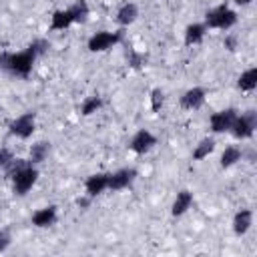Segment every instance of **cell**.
I'll list each match as a JSON object with an SVG mask.
<instances>
[{"label":"cell","instance_id":"cell-1","mask_svg":"<svg viewBox=\"0 0 257 257\" xmlns=\"http://www.w3.org/2000/svg\"><path fill=\"white\" fill-rule=\"evenodd\" d=\"M46 48H48L46 40H34L26 50H20V52H0V68L10 72V74H14V76L28 78L36 58Z\"/></svg>","mask_w":257,"mask_h":257},{"label":"cell","instance_id":"cell-2","mask_svg":"<svg viewBox=\"0 0 257 257\" xmlns=\"http://www.w3.org/2000/svg\"><path fill=\"white\" fill-rule=\"evenodd\" d=\"M10 179H12V189L18 197L26 195L38 181V169L24 159H14L8 167H6Z\"/></svg>","mask_w":257,"mask_h":257},{"label":"cell","instance_id":"cell-3","mask_svg":"<svg viewBox=\"0 0 257 257\" xmlns=\"http://www.w3.org/2000/svg\"><path fill=\"white\" fill-rule=\"evenodd\" d=\"M237 12L225 4L215 6L211 10L205 12V26L207 28H215V30H231L237 24Z\"/></svg>","mask_w":257,"mask_h":257},{"label":"cell","instance_id":"cell-4","mask_svg":"<svg viewBox=\"0 0 257 257\" xmlns=\"http://www.w3.org/2000/svg\"><path fill=\"white\" fill-rule=\"evenodd\" d=\"M122 40H124V32H122V30H114V32H110V30H100V32H94V34L88 38L86 46H88L90 52H104V50H108V48L120 44Z\"/></svg>","mask_w":257,"mask_h":257},{"label":"cell","instance_id":"cell-5","mask_svg":"<svg viewBox=\"0 0 257 257\" xmlns=\"http://www.w3.org/2000/svg\"><path fill=\"white\" fill-rule=\"evenodd\" d=\"M255 126H257V114H255L253 110H247V112H241V114L235 116V120H233V124H231V128H229V133H231L235 139H239V141H247V139L253 137Z\"/></svg>","mask_w":257,"mask_h":257},{"label":"cell","instance_id":"cell-6","mask_svg":"<svg viewBox=\"0 0 257 257\" xmlns=\"http://www.w3.org/2000/svg\"><path fill=\"white\" fill-rule=\"evenodd\" d=\"M8 128H10V135L16 137V139H22V141L30 139L34 135V131H36V112H32V110L22 112L20 116H16L10 122Z\"/></svg>","mask_w":257,"mask_h":257},{"label":"cell","instance_id":"cell-7","mask_svg":"<svg viewBox=\"0 0 257 257\" xmlns=\"http://www.w3.org/2000/svg\"><path fill=\"white\" fill-rule=\"evenodd\" d=\"M237 114H239V112H237V108H233V106L213 112V114L209 116V126H211V131H213L215 135L227 133V131L231 128V124H233V120H235Z\"/></svg>","mask_w":257,"mask_h":257},{"label":"cell","instance_id":"cell-8","mask_svg":"<svg viewBox=\"0 0 257 257\" xmlns=\"http://www.w3.org/2000/svg\"><path fill=\"white\" fill-rule=\"evenodd\" d=\"M155 145H157V137H155L151 131L141 128V131H137V133L133 135V139H131V143H128V149H131L135 155H145V153H149Z\"/></svg>","mask_w":257,"mask_h":257},{"label":"cell","instance_id":"cell-9","mask_svg":"<svg viewBox=\"0 0 257 257\" xmlns=\"http://www.w3.org/2000/svg\"><path fill=\"white\" fill-rule=\"evenodd\" d=\"M135 179H137V169H133V167H126V169H118L114 173H108V191L128 189Z\"/></svg>","mask_w":257,"mask_h":257},{"label":"cell","instance_id":"cell-10","mask_svg":"<svg viewBox=\"0 0 257 257\" xmlns=\"http://www.w3.org/2000/svg\"><path fill=\"white\" fill-rule=\"evenodd\" d=\"M205 100H207L205 88L193 86V88H189V90L183 92V96H181V106L187 108V110H199V108L205 104Z\"/></svg>","mask_w":257,"mask_h":257},{"label":"cell","instance_id":"cell-11","mask_svg":"<svg viewBox=\"0 0 257 257\" xmlns=\"http://www.w3.org/2000/svg\"><path fill=\"white\" fill-rule=\"evenodd\" d=\"M56 217H58V209L56 205H48V207H42V209H36L30 217L32 225L38 227V229H46L50 225L56 223Z\"/></svg>","mask_w":257,"mask_h":257},{"label":"cell","instance_id":"cell-12","mask_svg":"<svg viewBox=\"0 0 257 257\" xmlns=\"http://www.w3.org/2000/svg\"><path fill=\"white\" fill-rule=\"evenodd\" d=\"M106 189H108V173H94V175H88L84 181V191L92 199Z\"/></svg>","mask_w":257,"mask_h":257},{"label":"cell","instance_id":"cell-13","mask_svg":"<svg viewBox=\"0 0 257 257\" xmlns=\"http://www.w3.org/2000/svg\"><path fill=\"white\" fill-rule=\"evenodd\" d=\"M233 233L235 235H245V233H249V229H251V225H253V211L251 209H241V211H237L235 215H233Z\"/></svg>","mask_w":257,"mask_h":257},{"label":"cell","instance_id":"cell-14","mask_svg":"<svg viewBox=\"0 0 257 257\" xmlns=\"http://www.w3.org/2000/svg\"><path fill=\"white\" fill-rule=\"evenodd\" d=\"M207 26L203 22H193L185 28V34H183V42L185 46H195V44H201L205 34H207Z\"/></svg>","mask_w":257,"mask_h":257},{"label":"cell","instance_id":"cell-15","mask_svg":"<svg viewBox=\"0 0 257 257\" xmlns=\"http://www.w3.org/2000/svg\"><path fill=\"white\" fill-rule=\"evenodd\" d=\"M191 205H193V193L187 191V189H183V191L177 193V197H175V201H173L171 215H173V217H181V215H185V213L191 209Z\"/></svg>","mask_w":257,"mask_h":257},{"label":"cell","instance_id":"cell-16","mask_svg":"<svg viewBox=\"0 0 257 257\" xmlns=\"http://www.w3.org/2000/svg\"><path fill=\"white\" fill-rule=\"evenodd\" d=\"M137 16H139V6L133 4V2H126V4H122V6L116 10L114 20H116L118 26L124 28V26H131V24L137 20Z\"/></svg>","mask_w":257,"mask_h":257},{"label":"cell","instance_id":"cell-17","mask_svg":"<svg viewBox=\"0 0 257 257\" xmlns=\"http://www.w3.org/2000/svg\"><path fill=\"white\" fill-rule=\"evenodd\" d=\"M74 24V18H72V12L70 8H64V10H54L52 16H50V30H66Z\"/></svg>","mask_w":257,"mask_h":257},{"label":"cell","instance_id":"cell-18","mask_svg":"<svg viewBox=\"0 0 257 257\" xmlns=\"http://www.w3.org/2000/svg\"><path fill=\"white\" fill-rule=\"evenodd\" d=\"M255 86H257V66H251L245 72H241V76L237 80V88L243 92H251V90H255Z\"/></svg>","mask_w":257,"mask_h":257},{"label":"cell","instance_id":"cell-19","mask_svg":"<svg viewBox=\"0 0 257 257\" xmlns=\"http://www.w3.org/2000/svg\"><path fill=\"white\" fill-rule=\"evenodd\" d=\"M48 155H50V143H48V141H38V143H34V145L30 147V157H28V161H30L32 165H38V163L46 161Z\"/></svg>","mask_w":257,"mask_h":257},{"label":"cell","instance_id":"cell-20","mask_svg":"<svg viewBox=\"0 0 257 257\" xmlns=\"http://www.w3.org/2000/svg\"><path fill=\"white\" fill-rule=\"evenodd\" d=\"M241 157H243V151H241L239 147H235V145H231V147H225V151L221 153L219 165H221L223 169H229V167L237 165V163L241 161Z\"/></svg>","mask_w":257,"mask_h":257},{"label":"cell","instance_id":"cell-21","mask_svg":"<svg viewBox=\"0 0 257 257\" xmlns=\"http://www.w3.org/2000/svg\"><path fill=\"white\" fill-rule=\"evenodd\" d=\"M215 151V139L213 137H207V139H201L199 141V145L193 149V161H203V159H207L211 153Z\"/></svg>","mask_w":257,"mask_h":257},{"label":"cell","instance_id":"cell-22","mask_svg":"<svg viewBox=\"0 0 257 257\" xmlns=\"http://www.w3.org/2000/svg\"><path fill=\"white\" fill-rule=\"evenodd\" d=\"M70 12H72V18H74V24H84L90 16V8L86 4V0H76L72 6H68Z\"/></svg>","mask_w":257,"mask_h":257},{"label":"cell","instance_id":"cell-23","mask_svg":"<svg viewBox=\"0 0 257 257\" xmlns=\"http://www.w3.org/2000/svg\"><path fill=\"white\" fill-rule=\"evenodd\" d=\"M102 98L100 96H88V98H84V102L80 104V114L82 116H90V114H94L96 110H100L102 108Z\"/></svg>","mask_w":257,"mask_h":257},{"label":"cell","instance_id":"cell-24","mask_svg":"<svg viewBox=\"0 0 257 257\" xmlns=\"http://www.w3.org/2000/svg\"><path fill=\"white\" fill-rule=\"evenodd\" d=\"M149 98H151V110L153 112H159L163 108V102H165V92L161 88H153Z\"/></svg>","mask_w":257,"mask_h":257},{"label":"cell","instance_id":"cell-25","mask_svg":"<svg viewBox=\"0 0 257 257\" xmlns=\"http://www.w3.org/2000/svg\"><path fill=\"white\" fill-rule=\"evenodd\" d=\"M128 64L133 66V68H141L143 64H145V54H141V52H131V58H128Z\"/></svg>","mask_w":257,"mask_h":257},{"label":"cell","instance_id":"cell-26","mask_svg":"<svg viewBox=\"0 0 257 257\" xmlns=\"http://www.w3.org/2000/svg\"><path fill=\"white\" fill-rule=\"evenodd\" d=\"M10 243H12V237H10V233L8 231H0V253H4L8 247H10Z\"/></svg>","mask_w":257,"mask_h":257},{"label":"cell","instance_id":"cell-27","mask_svg":"<svg viewBox=\"0 0 257 257\" xmlns=\"http://www.w3.org/2000/svg\"><path fill=\"white\" fill-rule=\"evenodd\" d=\"M14 161V157H12V153L8 151V149H0V167H8L10 163Z\"/></svg>","mask_w":257,"mask_h":257},{"label":"cell","instance_id":"cell-28","mask_svg":"<svg viewBox=\"0 0 257 257\" xmlns=\"http://www.w3.org/2000/svg\"><path fill=\"white\" fill-rule=\"evenodd\" d=\"M223 44H225V48H227L229 52H233V50L237 48V36H233V34H229V36L225 38V42H223Z\"/></svg>","mask_w":257,"mask_h":257},{"label":"cell","instance_id":"cell-29","mask_svg":"<svg viewBox=\"0 0 257 257\" xmlns=\"http://www.w3.org/2000/svg\"><path fill=\"white\" fill-rule=\"evenodd\" d=\"M90 201H92V197H88V195H86V197H78V199H76V205H78L80 209H86V207L90 205Z\"/></svg>","mask_w":257,"mask_h":257},{"label":"cell","instance_id":"cell-30","mask_svg":"<svg viewBox=\"0 0 257 257\" xmlns=\"http://www.w3.org/2000/svg\"><path fill=\"white\" fill-rule=\"evenodd\" d=\"M253 0H235V4H239V6H249Z\"/></svg>","mask_w":257,"mask_h":257}]
</instances>
